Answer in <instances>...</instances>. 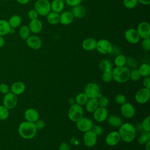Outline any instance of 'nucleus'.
I'll use <instances>...</instances> for the list:
<instances>
[{"instance_id":"6ab92c4d","label":"nucleus","mask_w":150,"mask_h":150,"mask_svg":"<svg viewBox=\"0 0 150 150\" xmlns=\"http://www.w3.org/2000/svg\"><path fill=\"white\" fill-rule=\"evenodd\" d=\"M26 86L22 81H15L10 86V92L16 96L22 94L25 90Z\"/></svg>"},{"instance_id":"a211bd4d","label":"nucleus","mask_w":150,"mask_h":150,"mask_svg":"<svg viewBox=\"0 0 150 150\" xmlns=\"http://www.w3.org/2000/svg\"><path fill=\"white\" fill-rule=\"evenodd\" d=\"M24 117L26 121L34 123L39 118V114L36 109L29 108L25 111Z\"/></svg>"},{"instance_id":"e433bc0d","label":"nucleus","mask_w":150,"mask_h":150,"mask_svg":"<svg viewBox=\"0 0 150 150\" xmlns=\"http://www.w3.org/2000/svg\"><path fill=\"white\" fill-rule=\"evenodd\" d=\"M149 121H150V117L149 116H147L142 121V122L141 123V126L142 129V131L150 132Z\"/></svg>"},{"instance_id":"13d9d810","label":"nucleus","mask_w":150,"mask_h":150,"mask_svg":"<svg viewBox=\"0 0 150 150\" xmlns=\"http://www.w3.org/2000/svg\"><path fill=\"white\" fill-rule=\"evenodd\" d=\"M144 145L145 150H150V140L148 141Z\"/></svg>"},{"instance_id":"4c0bfd02","label":"nucleus","mask_w":150,"mask_h":150,"mask_svg":"<svg viewBox=\"0 0 150 150\" xmlns=\"http://www.w3.org/2000/svg\"><path fill=\"white\" fill-rule=\"evenodd\" d=\"M141 78V75L139 73V71L137 69H134L133 70H132L131 71H130L129 73V79L134 81H137L138 80H139V79Z\"/></svg>"},{"instance_id":"3c124183","label":"nucleus","mask_w":150,"mask_h":150,"mask_svg":"<svg viewBox=\"0 0 150 150\" xmlns=\"http://www.w3.org/2000/svg\"><path fill=\"white\" fill-rule=\"evenodd\" d=\"M142 84L144 88L150 89V77H144L142 80Z\"/></svg>"},{"instance_id":"1a4fd4ad","label":"nucleus","mask_w":150,"mask_h":150,"mask_svg":"<svg viewBox=\"0 0 150 150\" xmlns=\"http://www.w3.org/2000/svg\"><path fill=\"white\" fill-rule=\"evenodd\" d=\"M77 128L81 132H87L91 130L93 126V121L87 117H82L76 122Z\"/></svg>"},{"instance_id":"473e14b6","label":"nucleus","mask_w":150,"mask_h":150,"mask_svg":"<svg viewBox=\"0 0 150 150\" xmlns=\"http://www.w3.org/2000/svg\"><path fill=\"white\" fill-rule=\"evenodd\" d=\"M74 99L76 104L83 106L86 104V102L88 100V97L84 93H80L76 96Z\"/></svg>"},{"instance_id":"bf43d9fd","label":"nucleus","mask_w":150,"mask_h":150,"mask_svg":"<svg viewBox=\"0 0 150 150\" xmlns=\"http://www.w3.org/2000/svg\"><path fill=\"white\" fill-rule=\"evenodd\" d=\"M123 150H129V149H123Z\"/></svg>"},{"instance_id":"412c9836","label":"nucleus","mask_w":150,"mask_h":150,"mask_svg":"<svg viewBox=\"0 0 150 150\" xmlns=\"http://www.w3.org/2000/svg\"><path fill=\"white\" fill-rule=\"evenodd\" d=\"M97 41L92 38H88L82 42V47L84 50L92 51L96 49Z\"/></svg>"},{"instance_id":"0eeeda50","label":"nucleus","mask_w":150,"mask_h":150,"mask_svg":"<svg viewBox=\"0 0 150 150\" xmlns=\"http://www.w3.org/2000/svg\"><path fill=\"white\" fill-rule=\"evenodd\" d=\"M112 47V45L110 41L107 39H100L97 42L96 49L100 53L107 54L111 53Z\"/></svg>"},{"instance_id":"09e8293b","label":"nucleus","mask_w":150,"mask_h":150,"mask_svg":"<svg viewBox=\"0 0 150 150\" xmlns=\"http://www.w3.org/2000/svg\"><path fill=\"white\" fill-rule=\"evenodd\" d=\"M35 126H36V129L38 130H40V129H42L44 127H45V122L44 121L42 120H40L39 118L35 122H34Z\"/></svg>"},{"instance_id":"79ce46f5","label":"nucleus","mask_w":150,"mask_h":150,"mask_svg":"<svg viewBox=\"0 0 150 150\" xmlns=\"http://www.w3.org/2000/svg\"><path fill=\"white\" fill-rule=\"evenodd\" d=\"M98 105L99 107H105L108 105L109 103V100L108 98L105 97L103 96V95L98 98Z\"/></svg>"},{"instance_id":"aec40b11","label":"nucleus","mask_w":150,"mask_h":150,"mask_svg":"<svg viewBox=\"0 0 150 150\" xmlns=\"http://www.w3.org/2000/svg\"><path fill=\"white\" fill-rule=\"evenodd\" d=\"M28 26L29 28L30 32L34 34H38L42 31L43 28V24L40 20L38 19H35L30 20Z\"/></svg>"},{"instance_id":"cd10ccee","label":"nucleus","mask_w":150,"mask_h":150,"mask_svg":"<svg viewBox=\"0 0 150 150\" xmlns=\"http://www.w3.org/2000/svg\"><path fill=\"white\" fill-rule=\"evenodd\" d=\"M64 8V2L62 0H53L50 4V9L52 11L59 13Z\"/></svg>"},{"instance_id":"5fc2aeb1","label":"nucleus","mask_w":150,"mask_h":150,"mask_svg":"<svg viewBox=\"0 0 150 150\" xmlns=\"http://www.w3.org/2000/svg\"><path fill=\"white\" fill-rule=\"evenodd\" d=\"M19 4L22 5H25L27 4L30 0H16Z\"/></svg>"},{"instance_id":"7ed1b4c3","label":"nucleus","mask_w":150,"mask_h":150,"mask_svg":"<svg viewBox=\"0 0 150 150\" xmlns=\"http://www.w3.org/2000/svg\"><path fill=\"white\" fill-rule=\"evenodd\" d=\"M130 70L124 66L116 67L112 70V79L118 83H124L129 79Z\"/></svg>"},{"instance_id":"6e6552de","label":"nucleus","mask_w":150,"mask_h":150,"mask_svg":"<svg viewBox=\"0 0 150 150\" xmlns=\"http://www.w3.org/2000/svg\"><path fill=\"white\" fill-rule=\"evenodd\" d=\"M150 98V89L141 88L139 89L135 94V101L141 104H145Z\"/></svg>"},{"instance_id":"5701e85b","label":"nucleus","mask_w":150,"mask_h":150,"mask_svg":"<svg viewBox=\"0 0 150 150\" xmlns=\"http://www.w3.org/2000/svg\"><path fill=\"white\" fill-rule=\"evenodd\" d=\"M71 12L72 13L74 18H82L86 14V9L84 6L80 4L73 6Z\"/></svg>"},{"instance_id":"37998d69","label":"nucleus","mask_w":150,"mask_h":150,"mask_svg":"<svg viewBox=\"0 0 150 150\" xmlns=\"http://www.w3.org/2000/svg\"><path fill=\"white\" fill-rule=\"evenodd\" d=\"M91 130L95 133V134L97 136H100V135H102V134L103 132V129L102 127L98 124L93 125Z\"/></svg>"},{"instance_id":"6e6d98bb","label":"nucleus","mask_w":150,"mask_h":150,"mask_svg":"<svg viewBox=\"0 0 150 150\" xmlns=\"http://www.w3.org/2000/svg\"><path fill=\"white\" fill-rule=\"evenodd\" d=\"M5 45V39L3 36H0V48L2 47Z\"/></svg>"},{"instance_id":"bb28decb","label":"nucleus","mask_w":150,"mask_h":150,"mask_svg":"<svg viewBox=\"0 0 150 150\" xmlns=\"http://www.w3.org/2000/svg\"><path fill=\"white\" fill-rule=\"evenodd\" d=\"M46 20L49 23L52 25H57L59 23L60 15L58 13L54 12H50L46 15Z\"/></svg>"},{"instance_id":"ddd939ff","label":"nucleus","mask_w":150,"mask_h":150,"mask_svg":"<svg viewBox=\"0 0 150 150\" xmlns=\"http://www.w3.org/2000/svg\"><path fill=\"white\" fill-rule=\"evenodd\" d=\"M97 136L92 131L85 132L83 135V142L87 147H92L94 146L97 142Z\"/></svg>"},{"instance_id":"a878e982","label":"nucleus","mask_w":150,"mask_h":150,"mask_svg":"<svg viewBox=\"0 0 150 150\" xmlns=\"http://www.w3.org/2000/svg\"><path fill=\"white\" fill-rule=\"evenodd\" d=\"M11 28L8 21L0 19V36H4L9 34Z\"/></svg>"},{"instance_id":"864d4df0","label":"nucleus","mask_w":150,"mask_h":150,"mask_svg":"<svg viewBox=\"0 0 150 150\" xmlns=\"http://www.w3.org/2000/svg\"><path fill=\"white\" fill-rule=\"evenodd\" d=\"M138 2L145 5H148L150 4V0H138Z\"/></svg>"},{"instance_id":"f3484780","label":"nucleus","mask_w":150,"mask_h":150,"mask_svg":"<svg viewBox=\"0 0 150 150\" xmlns=\"http://www.w3.org/2000/svg\"><path fill=\"white\" fill-rule=\"evenodd\" d=\"M121 140L120 134L118 131H114L108 133L105 139V143L111 146H115Z\"/></svg>"},{"instance_id":"603ef678","label":"nucleus","mask_w":150,"mask_h":150,"mask_svg":"<svg viewBox=\"0 0 150 150\" xmlns=\"http://www.w3.org/2000/svg\"><path fill=\"white\" fill-rule=\"evenodd\" d=\"M59 150H70V145L69 143L63 142L60 145Z\"/></svg>"},{"instance_id":"9b49d317","label":"nucleus","mask_w":150,"mask_h":150,"mask_svg":"<svg viewBox=\"0 0 150 150\" xmlns=\"http://www.w3.org/2000/svg\"><path fill=\"white\" fill-rule=\"evenodd\" d=\"M120 112L123 117L129 119L135 115V109L132 104L125 102L121 105L120 108Z\"/></svg>"},{"instance_id":"f704fd0d","label":"nucleus","mask_w":150,"mask_h":150,"mask_svg":"<svg viewBox=\"0 0 150 150\" xmlns=\"http://www.w3.org/2000/svg\"><path fill=\"white\" fill-rule=\"evenodd\" d=\"M126 57L122 54H117L114 59V64L116 67H122L125 65Z\"/></svg>"},{"instance_id":"dca6fc26","label":"nucleus","mask_w":150,"mask_h":150,"mask_svg":"<svg viewBox=\"0 0 150 150\" xmlns=\"http://www.w3.org/2000/svg\"><path fill=\"white\" fill-rule=\"evenodd\" d=\"M27 46L32 49H39L42 47V42L39 37L36 35H30L26 39Z\"/></svg>"},{"instance_id":"a19ab883","label":"nucleus","mask_w":150,"mask_h":150,"mask_svg":"<svg viewBox=\"0 0 150 150\" xmlns=\"http://www.w3.org/2000/svg\"><path fill=\"white\" fill-rule=\"evenodd\" d=\"M114 101L117 104L119 105H122L127 102V98L124 94H118L115 96Z\"/></svg>"},{"instance_id":"f257e3e1","label":"nucleus","mask_w":150,"mask_h":150,"mask_svg":"<svg viewBox=\"0 0 150 150\" xmlns=\"http://www.w3.org/2000/svg\"><path fill=\"white\" fill-rule=\"evenodd\" d=\"M118 133L121 139L127 143L132 142L136 137V129L134 125L129 122L122 123L120 127Z\"/></svg>"},{"instance_id":"f8f14e48","label":"nucleus","mask_w":150,"mask_h":150,"mask_svg":"<svg viewBox=\"0 0 150 150\" xmlns=\"http://www.w3.org/2000/svg\"><path fill=\"white\" fill-rule=\"evenodd\" d=\"M124 36L126 40L131 44H136L139 42L140 37L137 30L133 28H130L125 30Z\"/></svg>"},{"instance_id":"58836bf2","label":"nucleus","mask_w":150,"mask_h":150,"mask_svg":"<svg viewBox=\"0 0 150 150\" xmlns=\"http://www.w3.org/2000/svg\"><path fill=\"white\" fill-rule=\"evenodd\" d=\"M102 80L105 83H109L112 80V71H104L101 76Z\"/></svg>"},{"instance_id":"c9c22d12","label":"nucleus","mask_w":150,"mask_h":150,"mask_svg":"<svg viewBox=\"0 0 150 150\" xmlns=\"http://www.w3.org/2000/svg\"><path fill=\"white\" fill-rule=\"evenodd\" d=\"M9 116V111L4 105H0V120H6Z\"/></svg>"},{"instance_id":"9d476101","label":"nucleus","mask_w":150,"mask_h":150,"mask_svg":"<svg viewBox=\"0 0 150 150\" xmlns=\"http://www.w3.org/2000/svg\"><path fill=\"white\" fill-rule=\"evenodd\" d=\"M18 103V98L16 95L9 92L5 94L3 97V105L8 110L14 108Z\"/></svg>"},{"instance_id":"b1692460","label":"nucleus","mask_w":150,"mask_h":150,"mask_svg":"<svg viewBox=\"0 0 150 150\" xmlns=\"http://www.w3.org/2000/svg\"><path fill=\"white\" fill-rule=\"evenodd\" d=\"M108 125L112 127H120L123 123V121L121 117L116 115H111L107 117V120Z\"/></svg>"},{"instance_id":"4be33fe9","label":"nucleus","mask_w":150,"mask_h":150,"mask_svg":"<svg viewBox=\"0 0 150 150\" xmlns=\"http://www.w3.org/2000/svg\"><path fill=\"white\" fill-rule=\"evenodd\" d=\"M74 19V16L70 11H66L60 15L59 22L63 25H68L71 23Z\"/></svg>"},{"instance_id":"49530a36","label":"nucleus","mask_w":150,"mask_h":150,"mask_svg":"<svg viewBox=\"0 0 150 150\" xmlns=\"http://www.w3.org/2000/svg\"><path fill=\"white\" fill-rule=\"evenodd\" d=\"M28 17L30 20H33L35 19H38L39 14L36 12L35 9H30L28 12L27 13Z\"/></svg>"},{"instance_id":"20e7f679","label":"nucleus","mask_w":150,"mask_h":150,"mask_svg":"<svg viewBox=\"0 0 150 150\" xmlns=\"http://www.w3.org/2000/svg\"><path fill=\"white\" fill-rule=\"evenodd\" d=\"M84 93L88 98H98L102 96L99 85L94 82L88 83L86 85Z\"/></svg>"},{"instance_id":"c85d7f7f","label":"nucleus","mask_w":150,"mask_h":150,"mask_svg":"<svg viewBox=\"0 0 150 150\" xmlns=\"http://www.w3.org/2000/svg\"><path fill=\"white\" fill-rule=\"evenodd\" d=\"M98 67L103 72L107 71H112L113 68L112 63L108 59L101 60L98 64Z\"/></svg>"},{"instance_id":"39448f33","label":"nucleus","mask_w":150,"mask_h":150,"mask_svg":"<svg viewBox=\"0 0 150 150\" xmlns=\"http://www.w3.org/2000/svg\"><path fill=\"white\" fill-rule=\"evenodd\" d=\"M84 110L82 106L75 103L70 105L68 111V117L70 121L76 122L83 117Z\"/></svg>"},{"instance_id":"2f4dec72","label":"nucleus","mask_w":150,"mask_h":150,"mask_svg":"<svg viewBox=\"0 0 150 150\" xmlns=\"http://www.w3.org/2000/svg\"><path fill=\"white\" fill-rule=\"evenodd\" d=\"M141 77H145L150 75V66L147 63L142 64L138 69Z\"/></svg>"},{"instance_id":"ea45409f","label":"nucleus","mask_w":150,"mask_h":150,"mask_svg":"<svg viewBox=\"0 0 150 150\" xmlns=\"http://www.w3.org/2000/svg\"><path fill=\"white\" fill-rule=\"evenodd\" d=\"M138 0H123L124 6L128 9H132L135 8L138 4Z\"/></svg>"},{"instance_id":"2eb2a0df","label":"nucleus","mask_w":150,"mask_h":150,"mask_svg":"<svg viewBox=\"0 0 150 150\" xmlns=\"http://www.w3.org/2000/svg\"><path fill=\"white\" fill-rule=\"evenodd\" d=\"M94 119L98 122L105 121L108 117V110L105 107H98L93 112Z\"/></svg>"},{"instance_id":"4d7b16f0","label":"nucleus","mask_w":150,"mask_h":150,"mask_svg":"<svg viewBox=\"0 0 150 150\" xmlns=\"http://www.w3.org/2000/svg\"><path fill=\"white\" fill-rule=\"evenodd\" d=\"M68 103H69V104L70 105H73V104H74L76 103V102H75V99L73 98H70L68 100Z\"/></svg>"},{"instance_id":"de8ad7c7","label":"nucleus","mask_w":150,"mask_h":150,"mask_svg":"<svg viewBox=\"0 0 150 150\" xmlns=\"http://www.w3.org/2000/svg\"><path fill=\"white\" fill-rule=\"evenodd\" d=\"M127 64L129 67L135 68L137 66V61L132 57H128L126 59V63L125 64Z\"/></svg>"},{"instance_id":"c756f323","label":"nucleus","mask_w":150,"mask_h":150,"mask_svg":"<svg viewBox=\"0 0 150 150\" xmlns=\"http://www.w3.org/2000/svg\"><path fill=\"white\" fill-rule=\"evenodd\" d=\"M11 28H18L22 22V19L20 16L18 15H12L8 21Z\"/></svg>"},{"instance_id":"7c9ffc66","label":"nucleus","mask_w":150,"mask_h":150,"mask_svg":"<svg viewBox=\"0 0 150 150\" xmlns=\"http://www.w3.org/2000/svg\"><path fill=\"white\" fill-rule=\"evenodd\" d=\"M30 35V30L27 25L22 26L19 29V36L23 39L26 40Z\"/></svg>"},{"instance_id":"052dcab7","label":"nucleus","mask_w":150,"mask_h":150,"mask_svg":"<svg viewBox=\"0 0 150 150\" xmlns=\"http://www.w3.org/2000/svg\"><path fill=\"white\" fill-rule=\"evenodd\" d=\"M4 1H9V0H4Z\"/></svg>"},{"instance_id":"a18cd8bd","label":"nucleus","mask_w":150,"mask_h":150,"mask_svg":"<svg viewBox=\"0 0 150 150\" xmlns=\"http://www.w3.org/2000/svg\"><path fill=\"white\" fill-rule=\"evenodd\" d=\"M141 46L142 49L145 51H149L150 49V39L146 38L144 39L141 43Z\"/></svg>"},{"instance_id":"4468645a","label":"nucleus","mask_w":150,"mask_h":150,"mask_svg":"<svg viewBox=\"0 0 150 150\" xmlns=\"http://www.w3.org/2000/svg\"><path fill=\"white\" fill-rule=\"evenodd\" d=\"M140 38L143 39L149 38L150 36V25L147 22H142L139 23L137 29Z\"/></svg>"},{"instance_id":"393cba45","label":"nucleus","mask_w":150,"mask_h":150,"mask_svg":"<svg viewBox=\"0 0 150 150\" xmlns=\"http://www.w3.org/2000/svg\"><path fill=\"white\" fill-rule=\"evenodd\" d=\"M85 105L86 110L90 113H93L98 107V98H88Z\"/></svg>"},{"instance_id":"72a5a7b5","label":"nucleus","mask_w":150,"mask_h":150,"mask_svg":"<svg viewBox=\"0 0 150 150\" xmlns=\"http://www.w3.org/2000/svg\"><path fill=\"white\" fill-rule=\"evenodd\" d=\"M150 140V132L144 131L141 134L138 139V142L139 145H145L148 141Z\"/></svg>"},{"instance_id":"8fccbe9b","label":"nucleus","mask_w":150,"mask_h":150,"mask_svg":"<svg viewBox=\"0 0 150 150\" xmlns=\"http://www.w3.org/2000/svg\"><path fill=\"white\" fill-rule=\"evenodd\" d=\"M67 5L70 6H74L78 5H80L82 0H66Z\"/></svg>"},{"instance_id":"c03bdc74","label":"nucleus","mask_w":150,"mask_h":150,"mask_svg":"<svg viewBox=\"0 0 150 150\" xmlns=\"http://www.w3.org/2000/svg\"><path fill=\"white\" fill-rule=\"evenodd\" d=\"M10 91V87L6 83H2L0 84V93L3 94H6Z\"/></svg>"},{"instance_id":"423d86ee","label":"nucleus","mask_w":150,"mask_h":150,"mask_svg":"<svg viewBox=\"0 0 150 150\" xmlns=\"http://www.w3.org/2000/svg\"><path fill=\"white\" fill-rule=\"evenodd\" d=\"M35 9L40 16H46L51 11L50 3L47 0H38L35 3Z\"/></svg>"},{"instance_id":"f03ea898","label":"nucleus","mask_w":150,"mask_h":150,"mask_svg":"<svg viewBox=\"0 0 150 150\" xmlns=\"http://www.w3.org/2000/svg\"><path fill=\"white\" fill-rule=\"evenodd\" d=\"M18 131L19 135L22 138L30 139L36 135L38 129L33 122L25 121L19 125Z\"/></svg>"}]
</instances>
